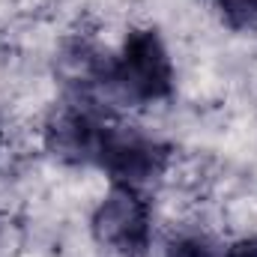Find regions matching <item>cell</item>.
<instances>
[{
  "mask_svg": "<svg viewBox=\"0 0 257 257\" xmlns=\"http://www.w3.org/2000/svg\"><path fill=\"white\" fill-rule=\"evenodd\" d=\"M102 117L81 105H60L45 120V147L54 159L72 165H93L99 153V141L105 132Z\"/></svg>",
  "mask_w": 257,
  "mask_h": 257,
  "instance_id": "cell-4",
  "label": "cell"
},
{
  "mask_svg": "<svg viewBox=\"0 0 257 257\" xmlns=\"http://www.w3.org/2000/svg\"><path fill=\"white\" fill-rule=\"evenodd\" d=\"M93 165L102 168L114 186H132L144 192L150 183H156L165 174L168 147L138 128L108 120Z\"/></svg>",
  "mask_w": 257,
  "mask_h": 257,
  "instance_id": "cell-3",
  "label": "cell"
},
{
  "mask_svg": "<svg viewBox=\"0 0 257 257\" xmlns=\"http://www.w3.org/2000/svg\"><path fill=\"white\" fill-rule=\"evenodd\" d=\"M224 257H257V236H245L236 239L224 248Z\"/></svg>",
  "mask_w": 257,
  "mask_h": 257,
  "instance_id": "cell-8",
  "label": "cell"
},
{
  "mask_svg": "<svg viewBox=\"0 0 257 257\" xmlns=\"http://www.w3.org/2000/svg\"><path fill=\"white\" fill-rule=\"evenodd\" d=\"M21 248V230L9 215H0V257H15Z\"/></svg>",
  "mask_w": 257,
  "mask_h": 257,
  "instance_id": "cell-7",
  "label": "cell"
},
{
  "mask_svg": "<svg viewBox=\"0 0 257 257\" xmlns=\"http://www.w3.org/2000/svg\"><path fill=\"white\" fill-rule=\"evenodd\" d=\"M165 257H224V245H218L209 233L189 230V233H177L168 242Z\"/></svg>",
  "mask_w": 257,
  "mask_h": 257,
  "instance_id": "cell-5",
  "label": "cell"
},
{
  "mask_svg": "<svg viewBox=\"0 0 257 257\" xmlns=\"http://www.w3.org/2000/svg\"><path fill=\"white\" fill-rule=\"evenodd\" d=\"M224 27L236 33H257V0H212Z\"/></svg>",
  "mask_w": 257,
  "mask_h": 257,
  "instance_id": "cell-6",
  "label": "cell"
},
{
  "mask_svg": "<svg viewBox=\"0 0 257 257\" xmlns=\"http://www.w3.org/2000/svg\"><path fill=\"white\" fill-rule=\"evenodd\" d=\"M90 236L96 257H150L153 218L147 194L111 183L108 194L93 209Z\"/></svg>",
  "mask_w": 257,
  "mask_h": 257,
  "instance_id": "cell-2",
  "label": "cell"
},
{
  "mask_svg": "<svg viewBox=\"0 0 257 257\" xmlns=\"http://www.w3.org/2000/svg\"><path fill=\"white\" fill-rule=\"evenodd\" d=\"M108 87L126 102L153 105L174 96L177 69L165 39L153 27H135L123 39V48L108 66Z\"/></svg>",
  "mask_w": 257,
  "mask_h": 257,
  "instance_id": "cell-1",
  "label": "cell"
}]
</instances>
